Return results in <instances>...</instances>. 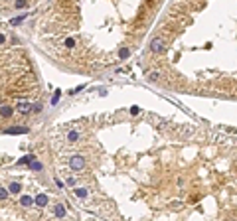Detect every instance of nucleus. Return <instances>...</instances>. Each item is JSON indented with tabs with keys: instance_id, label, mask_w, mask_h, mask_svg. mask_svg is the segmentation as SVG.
<instances>
[{
	"instance_id": "f257e3e1",
	"label": "nucleus",
	"mask_w": 237,
	"mask_h": 221,
	"mask_svg": "<svg viewBox=\"0 0 237 221\" xmlns=\"http://www.w3.org/2000/svg\"><path fill=\"white\" fill-rule=\"evenodd\" d=\"M150 49H152L154 54H160V51L166 49V42H164L162 38H154V40L150 42Z\"/></svg>"
},
{
	"instance_id": "f03ea898",
	"label": "nucleus",
	"mask_w": 237,
	"mask_h": 221,
	"mask_svg": "<svg viewBox=\"0 0 237 221\" xmlns=\"http://www.w3.org/2000/svg\"><path fill=\"white\" fill-rule=\"evenodd\" d=\"M69 166H71L73 170H83V168H85V160H83V156H71Z\"/></svg>"
},
{
	"instance_id": "7ed1b4c3",
	"label": "nucleus",
	"mask_w": 237,
	"mask_h": 221,
	"mask_svg": "<svg viewBox=\"0 0 237 221\" xmlns=\"http://www.w3.org/2000/svg\"><path fill=\"white\" fill-rule=\"evenodd\" d=\"M54 215H56V217H59V219H61V217H65V207H63L61 203L54 205Z\"/></svg>"
},
{
	"instance_id": "20e7f679",
	"label": "nucleus",
	"mask_w": 237,
	"mask_h": 221,
	"mask_svg": "<svg viewBox=\"0 0 237 221\" xmlns=\"http://www.w3.org/2000/svg\"><path fill=\"white\" fill-rule=\"evenodd\" d=\"M6 132L8 134H22V132H28V126H14V128H8Z\"/></svg>"
},
{
	"instance_id": "39448f33",
	"label": "nucleus",
	"mask_w": 237,
	"mask_h": 221,
	"mask_svg": "<svg viewBox=\"0 0 237 221\" xmlns=\"http://www.w3.org/2000/svg\"><path fill=\"white\" fill-rule=\"evenodd\" d=\"M12 113H14V109L12 107H8V105H4V107H0V115L6 119V117H12Z\"/></svg>"
},
{
	"instance_id": "423d86ee",
	"label": "nucleus",
	"mask_w": 237,
	"mask_h": 221,
	"mask_svg": "<svg viewBox=\"0 0 237 221\" xmlns=\"http://www.w3.org/2000/svg\"><path fill=\"white\" fill-rule=\"evenodd\" d=\"M34 201L38 203V205H40V207H44V205H47V196H45V194H40V196H38Z\"/></svg>"
},
{
	"instance_id": "0eeeda50",
	"label": "nucleus",
	"mask_w": 237,
	"mask_h": 221,
	"mask_svg": "<svg viewBox=\"0 0 237 221\" xmlns=\"http://www.w3.org/2000/svg\"><path fill=\"white\" fill-rule=\"evenodd\" d=\"M30 109H32V107H30V103H20V105H18V113H22V115L30 113Z\"/></svg>"
},
{
	"instance_id": "6e6552de",
	"label": "nucleus",
	"mask_w": 237,
	"mask_h": 221,
	"mask_svg": "<svg viewBox=\"0 0 237 221\" xmlns=\"http://www.w3.org/2000/svg\"><path fill=\"white\" fill-rule=\"evenodd\" d=\"M8 189H10L12 194H18V191H20V189H22V186H20V184H18V182H12L10 186H8Z\"/></svg>"
},
{
	"instance_id": "1a4fd4ad",
	"label": "nucleus",
	"mask_w": 237,
	"mask_h": 221,
	"mask_svg": "<svg viewBox=\"0 0 237 221\" xmlns=\"http://www.w3.org/2000/svg\"><path fill=\"white\" fill-rule=\"evenodd\" d=\"M75 196H77V198H87V189L85 188H77L75 189Z\"/></svg>"
},
{
	"instance_id": "9d476101",
	"label": "nucleus",
	"mask_w": 237,
	"mask_h": 221,
	"mask_svg": "<svg viewBox=\"0 0 237 221\" xmlns=\"http://www.w3.org/2000/svg\"><path fill=\"white\" fill-rule=\"evenodd\" d=\"M20 203H22V205H32V203H34V199L30 198V196H24V198L20 199Z\"/></svg>"
},
{
	"instance_id": "9b49d317",
	"label": "nucleus",
	"mask_w": 237,
	"mask_h": 221,
	"mask_svg": "<svg viewBox=\"0 0 237 221\" xmlns=\"http://www.w3.org/2000/svg\"><path fill=\"white\" fill-rule=\"evenodd\" d=\"M79 138V134H77V130H71V132L67 134V140L69 142H75V140H77Z\"/></svg>"
},
{
	"instance_id": "f8f14e48",
	"label": "nucleus",
	"mask_w": 237,
	"mask_h": 221,
	"mask_svg": "<svg viewBox=\"0 0 237 221\" xmlns=\"http://www.w3.org/2000/svg\"><path fill=\"white\" fill-rule=\"evenodd\" d=\"M24 20H26V14H24V16H18V18H14V20H10V24H12V26H18V24L24 22Z\"/></svg>"
},
{
	"instance_id": "ddd939ff",
	"label": "nucleus",
	"mask_w": 237,
	"mask_h": 221,
	"mask_svg": "<svg viewBox=\"0 0 237 221\" xmlns=\"http://www.w3.org/2000/svg\"><path fill=\"white\" fill-rule=\"evenodd\" d=\"M36 156H32V154H28V156H24L22 160H20V164H30V162H32V160H34Z\"/></svg>"
},
{
	"instance_id": "4468645a",
	"label": "nucleus",
	"mask_w": 237,
	"mask_h": 221,
	"mask_svg": "<svg viewBox=\"0 0 237 221\" xmlns=\"http://www.w3.org/2000/svg\"><path fill=\"white\" fill-rule=\"evenodd\" d=\"M30 166H32V170H36V172H40V170H42V164H40V162H36V160H32Z\"/></svg>"
},
{
	"instance_id": "2eb2a0df",
	"label": "nucleus",
	"mask_w": 237,
	"mask_h": 221,
	"mask_svg": "<svg viewBox=\"0 0 237 221\" xmlns=\"http://www.w3.org/2000/svg\"><path fill=\"white\" fill-rule=\"evenodd\" d=\"M65 47H69V49L75 47V40H73V38H67V40H65Z\"/></svg>"
},
{
	"instance_id": "dca6fc26",
	"label": "nucleus",
	"mask_w": 237,
	"mask_h": 221,
	"mask_svg": "<svg viewBox=\"0 0 237 221\" xmlns=\"http://www.w3.org/2000/svg\"><path fill=\"white\" fill-rule=\"evenodd\" d=\"M59 95H61V93H59V91H56V95L52 97V105H57V103H59Z\"/></svg>"
},
{
	"instance_id": "f3484780",
	"label": "nucleus",
	"mask_w": 237,
	"mask_h": 221,
	"mask_svg": "<svg viewBox=\"0 0 237 221\" xmlns=\"http://www.w3.org/2000/svg\"><path fill=\"white\" fill-rule=\"evenodd\" d=\"M26 4H28L26 0H18V2H16V8H26Z\"/></svg>"
},
{
	"instance_id": "a211bd4d",
	"label": "nucleus",
	"mask_w": 237,
	"mask_h": 221,
	"mask_svg": "<svg viewBox=\"0 0 237 221\" xmlns=\"http://www.w3.org/2000/svg\"><path fill=\"white\" fill-rule=\"evenodd\" d=\"M6 198H8V191L4 188H0V199H6Z\"/></svg>"
},
{
	"instance_id": "6ab92c4d",
	"label": "nucleus",
	"mask_w": 237,
	"mask_h": 221,
	"mask_svg": "<svg viewBox=\"0 0 237 221\" xmlns=\"http://www.w3.org/2000/svg\"><path fill=\"white\" fill-rule=\"evenodd\" d=\"M148 77H150V81H158V77H160V75H158L156 71H152V73H150Z\"/></svg>"
},
{
	"instance_id": "aec40b11",
	"label": "nucleus",
	"mask_w": 237,
	"mask_h": 221,
	"mask_svg": "<svg viewBox=\"0 0 237 221\" xmlns=\"http://www.w3.org/2000/svg\"><path fill=\"white\" fill-rule=\"evenodd\" d=\"M119 55H121L123 59H124V57H128V49H126V47H123V49H121V54H119Z\"/></svg>"
},
{
	"instance_id": "412c9836",
	"label": "nucleus",
	"mask_w": 237,
	"mask_h": 221,
	"mask_svg": "<svg viewBox=\"0 0 237 221\" xmlns=\"http://www.w3.org/2000/svg\"><path fill=\"white\" fill-rule=\"evenodd\" d=\"M32 109H34V113H40V110H42V105H34Z\"/></svg>"
},
{
	"instance_id": "4be33fe9",
	"label": "nucleus",
	"mask_w": 237,
	"mask_h": 221,
	"mask_svg": "<svg viewBox=\"0 0 237 221\" xmlns=\"http://www.w3.org/2000/svg\"><path fill=\"white\" fill-rule=\"evenodd\" d=\"M131 113H133V115H138V113H140V109H138V107H133V109H131Z\"/></svg>"
},
{
	"instance_id": "5701e85b",
	"label": "nucleus",
	"mask_w": 237,
	"mask_h": 221,
	"mask_svg": "<svg viewBox=\"0 0 237 221\" xmlns=\"http://www.w3.org/2000/svg\"><path fill=\"white\" fill-rule=\"evenodd\" d=\"M4 42H6V38H4V36L0 34V44H4Z\"/></svg>"
}]
</instances>
